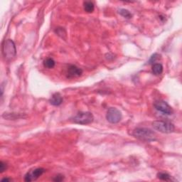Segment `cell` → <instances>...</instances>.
I'll list each match as a JSON object with an SVG mask.
<instances>
[{
  "label": "cell",
  "mask_w": 182,
  "mask_h": 182,
  "mask_svg": "<svg viewBox=\"0 0 182 182\" xmlns=\"http://www.w3.org/2000/svg\"><path fill=\"white\" fill-rule=\"evenodd\" d=\"M82 73H83L82 69L79 68L78 67L74 66V65L69 66L68 69H67V77L68 78H77V77L81 76Z\"/></svg>",
  "instance_id": "obj_8"
},
{
  "label": "cell",
  "mask_w": 182,
  "mask_h": 182,
  "mask_svg": "<svg viewBox=\"0 0 182 182\" xmlns=\"http://www.w3.org/2000/svg\"><path fill=\"white\" fill-rule=\"evenodd\" d=\"M119 13L126 19H131L132 16H133V15H132L130 12H129L128 9H120L119 10Z\"/></svg>",
  "instance_id": "obj_14"
},
{
  "label": "cell",
  "mask_w": 182,
  "mask_h": 182,
  "mask_svg": "<svg viewBox=\"0 0 182 182\" xmlns=\"http://www.w3.org/2000/svg\"><path fill=\"white\" fill-rule=\"evenodd\" d=\"M64 179V176L63 175H61V174H58V175L55 176V178L53 179L54 181H57V182H59V181H62Z\"/></svg>",
  "instance_id": "obj_17"
},
{
  "label": "cell",
  "mask_w": 182,
  "mask_h": 182,
  "mask_svg": "<svg viewBox=\"0 0 182 182\" xmlns=\"http://www.w3.org/2000/svg\"><path fill=\"white\" fill-rule=\"evenodd\" d=\"M83 7L85 11L88 12V13H91V12H93L95 9V5L93 4V2L90 1L84 2Z\"/></svg>",
  "instance_id": "obj_10"
},
{
  "label": "cell",
  "mask_w": 182,
  "mask_h": 182,
  "mask_svg": "<svg viewBox=\"0 0 182 182\" xmlns=\"http://www.w3.org/2000/svg\"><path fill=\"white\" fill-rule=\"evenodd\" d=\"M154 106L156 110L161 112V113L164 114L170 115L173 113V110L171 108V106L164 100H157L154 104Z\"/></svg>",
  "instance_id": "obj_6"
},
{
  "label": "cell",
  "mask_w": 182,
  "mask_h": 182,
  "mask_svg": "<svg viewBox=\"0 0 182 182\" xmlns=\"http://www.w3.org/2000/svg\"><path fill=\"white\" fill-rule=\"evenodd\" d=\"M152 71L154 75L159 76L163 72V66L161 63H155L152 66Z\"/></svg>",
  "instance_id": "obj_11"
},
{
  "label": "cell",
  "mask_w": 182,
  "mask_h": 182,
  "mask_svg": "<svg viewBox=\"0 0 182 182\" xmlns=\"http://www.w3.org/2000/svg\"><path fill=\"white\" fill-rule=\"evenodd\" d=\"M49 102L54 106H58L63 103V98L59 93H56L52 96L51 99L49 100Z\"/></svg>",
  "instance_id": "obj_9"
},
{
  "label": "cell",
  "mask_w": 182,
  "mask_h": 182,
  "mask_svg": "<svg viewBox=\"0 0 182 182\" xmlns=\"http://www.w3.org/2000/svg\"><path fill=\"white\" fill-rule=\"evenodd\" d=\"M157 178L161 179L163 181H170L171 180V176L168 174L167 173H164V172H159L157 174Z\"/></svg>",
  "instance_id": "obj_13"
},
{
  "label": "cell",
  "mask_w": 182,
  "mask_h": 182,
  "mask_svg": "<svg viewBox=\"0 0 182 182\" xmlns=\"http://www.w3.org/2000/svg\"><path fill=\"white\" fill-rule=\"evenodd\" d=\"M45 171H46V170L43 168L34 169L33 170L29 171V172L25 175L24 180L29 182L36 180L37 179H39L40 176L45 172Z\"/></svg>",
  "instance_id": "obj_7"
},
{
  "label": "cell",
  "mask_w": 182,
  "mask_h": 182,
  "mask_svg": "<svg viewBox=\"0 0 182 182\" xmlns=\"http://www.w3.org/2000/svg\"><path fill=\"white\" fill-rule=\"evenodd\" d=\"M94 117L90 112H81L72 118L74 123L78 124H88L93 122Z\"/></svg>",
  "instance_id": "obj_4"
},
{
  "label": "cell",
  "mask_w": 182,
  "mask_h": 182,
  "mask_svg": "<svg viewBox=\"0 0 182 182\" xmlns=\"http://www.w3.org/2000/svg\"><path fill=\"white\" fill-rule=\"evenodd\" d=\"M106 119L112 124L118 123L122 119L121 112L115 108H109L106 114Z\"/></svg>",
  "instance_id": "obj_5"
},
{
  "label": "cell",
  "mask_w": 182,
  "mask_h": 182,
  "mask_svg": "<svg viewBox=\"0 0 182 182\" xmlns=\"http://www.w3.org/2000/svg\"><path fill=\"white\" fill-rule=\"evenodd\" d=\"M7 169V165L6 163H4V161H1L0 162V172L3 173L4 171H6Z\"/></svg>",
  "instance_id": "obj_16"
},
{
  "label": "cell",
  "mask_w": 182,
  "mask_h": 182,
  "mask_svg": "<svg viewBox=\"0 0 182 182\" xmlns=\"http://www.w3.org/2000/svg\"><path fill=\"white\" fill-rule=\"evenodd\" d=\"M133 135L141 140L152 142L156 140V134L150 129L138 128L134 129Z\"/></svg>",
  "instance_id": "obj_1"
},
{
  "label": "cell",
  "mask_w": 182,
  "mask_h": 182,
  "mask_svg": "<svg viewBox=\"0 0 182 182\" xmlns=\"http://www.w3.org/2000/svg\"><path fill=\"white\" fill-rule=\"evenodd\" d=\"M154 129L162 133H171L175 129L173 123L169 121L156 120L152 123Z\"/></svg>",
  "instance_id": "obj_3"
},
{
  "label": "cell",
  "mask_w": 182,
  "mask_h": 182,
  "mask_svg": "<svg viewBox=\"0 0 182 182\" xmlns=\"http://www.w3.org/2000/svg\"><path fill=\"white\" fill-rule=\"evenodd\" d=\"M44 65L46 68L51 69V68H53L55 66V65H56V62H55V61L53 58H47L46 60H45L44 62Z\"/></svg>",
  "instance_id": "obj_12"
},
{
  "label": "cell",
  "mask_w": 182,
  "mask_h": 182,
  "mask_svg": "<svg viewBox=\"0 0 182 182\" xmlns=\"http://www.w3.org/2000/svg\"><path fill=\"white\" fill-rule=\"evenodd\" d=\"M2 181H12V179H9V178H3L2 179Z\"/></svg>",
  "instance_id": "obj_18"
},
{
  "label": "cell",
  "mask_w": 182,
  "mask_h": 182,
  "mask_svg": "<svg viewBox=\"0 0 182 182\" xmlns=\"http://www.w3.org/2000/svg\"><path fill=\"white\" fill-rule=\"evenodd\" d=\"M2 55L6 61H11L16 54V49L14 42L11 39H7L4 41L2 47Z\"/></svg>",
  "instance_id": "obj_2"
},
{
  "label": "cell",
  "mask_w": 182,
  "mask_h": 182,
  "mask_svg": "<svg viewBox=\"0 0 182 182\" xmlns=\"http://www.w3.org/2000/svg\"><path fill=\"white\" fill-rule=\"evenodd\" d=\"M160 56H159V54H154L150 58V59H149V64H152V63H155V61H156V60L157 59H159V57Z\"/></svg>",
  "instance_id": "obj_15"
}]
</instances>
